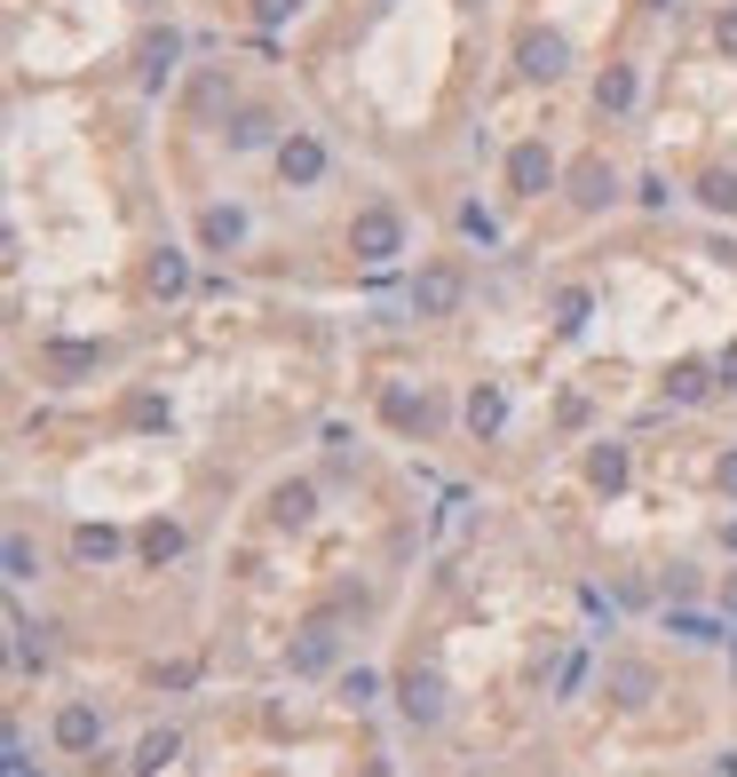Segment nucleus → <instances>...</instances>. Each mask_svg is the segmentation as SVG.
<instances>
[{
  "label": "nucleus",
  "instance_id": "nucleus-22",
  "mask_svg": "<svg viewBox=\"0 0 737 777\" xmlns=\"http://www.w3.org/2000/svg\"><path fill=\"white\" fill-rule=\"evenodd\" d=\"M666 627H675L682 643H722V627H714V619H698V612H666Z\"/></svg>",
  "mask_w": 737,
  "mask_h": 777
},
{
  "label": "nucleus",
  "instance_id": "nucleus-31",
  "mask_svg": "<svg viewBox=\"0 0 737 777\" xmlns=\"http://www.w3.org/2000/svg\"><path fill=\"white\" fill-rule=\"evenodd\" d=\"M722 612L737 619V571H729V580H722Z\"/></svg>",
  "mask_w": 737,
  "mask_h": 777
},
{
  "label": "nucleus",
  "instance_id": "nucleus-7",
  "mask_svg": "<svg viewBox=\"0 0 737 777\" xmlns=\"http://www.w3.org/2000/svg\"><path fill=\"white\" fill-rule=\"evenodd\" d=\"M548 183H555L548 144H516V151H508V191H516V198H540Z\"/></svg>",
  "mask_w": 737,
  "mask_h": 777
},
{
  "label": "nucleus",
  "instance_id": "nucleus-20",
  "mask_svg": "<svg viewBox=\"0 0 737 777\" xmlns=\"http://www.w3.org/2000/svg\"><path fill=\"white\" fill-rule=\"evenodd\" d=\"M230 144H239V151H262V144H270V112H239V127H230Z\"/></svg>",
  "mask_w": 737,
  "mask_h": 777
},
{
  "label": "nucleus",
  "instance_id": "nucleus-1",
  "mask_svg": "<svg viewBox=\"0 0 737 777\" xmlns=\"http://www.w3.org/2000/svg\"><path fill=\"white\" fill-rule=\"evenodd\" d=\"M286 666H293V674H333V666H342V627H333V619H310V627L293 635Z\"/></svg>",
  "mask_w": 737,
  "mask_h": 777
},
{
  "label": "nucleus",
  "instance_id": "nucleus-6",
  "mask_svg": "<svg viewBox=\"0 0 737 777\" xmlns=\"http://www.w3.org/2000/svg\"><path fill=\"white\" fill-rule=\"evenodd\" d=\"M602 683H611L619 706H650L658 698V666L650 659H611V666H602Z\"/></svg>",
  "mask_w": 737,
  "mask_h": 777
},
{
  "label": "nucleus",
  "instance_id": "nucleus-5",
  "mask_svg": "<svg viewBox=\"0 0 737 777\" xmlns=\"http://www.w3.org/2000/svg\"><path fill=\"white\" fill-rule=\"evenodd\" d=\"M413 310L421 318H452L460 310V270L452 262H437V270H421V278H413Z\"/></svg>",
  "mask_w": 737,
  "mask_h": 777
},
{
  "label": "nucleus",
  "instance_id": "nucleus-11",
  "mask_svg": "<svg viewBox=\"0 0 737 777\" xmlns=\"http://www.w3.org/2000/svg\"><path fill=\"white\" fill-rule=\"evenodd\" d=\"M198 239H207L215 254L239 247V239H246V215H239V207H207V215H198Z\"/></svg>",
  "mask_w": 737,
  "mask_h": 777
},
{
  "label": "nucleus",
  "instance_id": "nucleus-30",
  "mask_svg": "<svg viewBox=\"0 0 737 777\" xmlns=\"http://www.w3.org/2000/svg\"><path fill=\"white\" fill-rule=\"evenodd\" d=\"M293 9H301V0H262L254 16H262V24H278V16H293Z\"/></svg>",
  "mask_w": 737,
  "mask_h": 777
},
{
  "label": "nucleus",
  "instance_id": "nucleus-27",
  "mask_svg": "<svg viewBox=\"0 0 737 777\" xmlns=\"http://www.w3.org/2000/svg\"><path fill=\"white\" fill-rule=\"evenodd\" d=\"M381 413H389L396 429H413V421H421V404H413V389H389V397H381Z\"/></svg>",
  "mask_w": 737,
  "mask_h": 777
},
{
  "label": "nucleus",
  "instance_id": "nucleus-34",
  "mask_svg": "<svg viewBox=\"0 0 737 777\" xmlns=\"http://www.w3.org/2000/svg\"><path fill=\"white\" fill-rule=\"evenodd\" d=\"M729 659H737V643H729Z\"/></svg>",
  "mask_w": 737,
  "mask_h": 777
},
{
  "label": "nucleus",
  "instance_id": "nucleus-24",
  "mask_svg": "<svg viewBox=\"0 0 737 777\" xmlns=\"http://www.w3.org/2000/svg\"><path fill=\"white\" fill-rule=\"evenodd\" d=\"M555 325H563V333H579V325H587V294H579V286H563V294H555Z\"/></svg>",
  "mask_w": 737,
  "mask_h": 777
},
{
  "label": "nucleus",
  "instance_id": "nucleus-8",
  "mask_svg": "<svg viewBox=\"0 0 737 777\" xmlns=\"http://www.w3.org/2000/svg\"><path fill=\"white\" fill-rule=\"evenodd\" d=\"M611 198H619V175H611V159H579L572 167V207H611Z\"/></svg>",
  "mask_w": 737,
  "mask_h": 777
},
{
  "label": "nucleus",
  "instance_id": "nucleus-21",
  "mask_svg": "<svg viewBox=\"0 0 737 777\" xmlns=\"http://www.w3.org/2000/svg\"><path fill=\"white\" fill-rule=\"evenodd\" d=\"M151 286H159V294H183V286H191V262H183V254H159V262H151Z\"/></svg>",
  "mask_w": 737,
  "mask_h": 777
},
{
  "label": "nucleus",
  "instance_id": "nucleus-32",
  "mask_svg": "<svg viewBox=\"0 0 737 777\" xmlns=\"http://www.w3.org/2000/svg\"><path fill=\"white\" fill-rule=\"evenodd\" d=\"M722 41H729V48H737V9H729V16H722Z\"/></svg>",
  "mask_w": 737,
  "mask_h": 777
},
{
  "label": "nucleus",
  "instance_id": "nucleus-15",
  "mask_svg": "<svg viewBox=\"0 0 737 777\" xmlns=\"http://www.w3.org/2000/svg\"><path fill=\"white\" fill-rule=\"evenodd\" d=\"M175 754H183V738H175V730H151L143 746H136V769H143V777H159V769L175 762Z\"/></svg>",
  "mask_w": 737,
  "mask_h": 777
},
{
  "label": "nucleus",
  "instance_id": "nucleus-28",
  "mask_svg": "<svg viewBox=\"0 0 737 777\" xmlns=\"http://www.w3.org/2000/svg\"><path fill=\"white\" fill-rule=\"evenodd\" d=\"M32 571H41V556H32V539L16 532V539H9V580H32Z\"/></svg>",
  "mask_w": 737,
  "mask_h": 777
},
{
  "label": "nucleus",
  "instance_id": "nucleus-12",
  "mask_svg": "<svg viewBox=\"0 0 737 777\" xmlns=\"http://www.w3.org/2000/svg\"><path fill=\"white\" fill-rule=\"evenodd\" d=\"M499 421H508V389H499V381H484L476 397H468V429H476V436H492Z\"/></svg>",
  "mask_w": 737,
  "mask_h": 777
},
{
  "label": "nucleus",
  "instance_id": "nucleus-18",
  "mask_svg": "<svg viewBox=\"0 0 737 777\" xmlns=\"http://www.w3.org/2000/svg\"><path fill=\"white\" fill-rule=\"evenodd\" d=\"M587 477H595L602 492H619V484H626V453H619V445H595V460H587Z\"/></svg>",
  "mask_w": 737,
  "mask_h": 777
},
{
  "label": "nucleus",
  "instance_id": "nucleus-2",
  "mask_svg": "<svg viewBox=\"0 0 737 777\" xmlns=\"http://www.w3.org/2000/svg\"><path fill=\"white\" fill-rule=\"evenodd\" d=\"M349 247H357L365 262H389L396 247H405V222H396L389 207H357V222H349Z\"/></svg>",
  "mask_w": 737,
  "mask_h": 777
},
{
  "label": "nucleus",
  "instance_id": "nucleus-13",
  "mask_svg": "<svg viewBox=\"0 0 737 777\" xmlns=\"http://www.w3.org/2000/svg\"><path fill=\"white\" fill-rule=\"evenodd\" d=\"M270 516H278V524H310V516H318V492H310V484H278Z\"/></svg>",
  "mask_w": 737,
  "mask_h": 777
},
{
  "label": "nucleus",
  "instance_id": "nucleus-10",
  "mask_svg": "<svg viewBox=\"0 0 737 777\" xmlns=\"http://www.w3.org/2000/svg\"><path fill=\"white\" fill-rule=\"evenodd\" d=\"M278 175L286 183H318L325 175V144H318V135H286V144H278Z\"/></svg>",
  "mask_w": 737,
  "mask_h": 777
},
{
  "label": "nucleus",
  "instance_id": "nucleus-29",
  "mask_svg": "<svg viewBox=\"0 0 737 777\" xmlns=\"http://www.w3.org/2000/svg\"><path fill=\"white\" fill-rule=\"evenodd\" d=\"M675 397H682V404L706 397V365H682V374H675Z\"/></svg>",
  "mask_w": 737,
  "mask_h": 777
},
{
  "label": "nucleus",
  "instance_id": "nucleus-4",
  "mask_svg": "<svg viewBox=\"0 0 737 777\" xmlns=\"http://www.w3.org/2000/svg\"><path fill=\"white\" fill-rule=\"evenodd\" d=\"M396 706H405V722H445V683H437V674H428V666H413L405 674V683H396Z\"/></svg>",
  "mask_w": 737,
  "mask_h": 777
},
{
  "label": "nucleus",
  "instance_id": "nucleus-25",
  "mask_svg": "<svg viewBox=\"0 0 737 777\" xmlns=\"http://www.w3.org/2000/svg\"><path fill=\"white\" fill-rule=\"evenodd\" d=\"M143 556H151V563L183 556V532H175V524H151V532H143Z\"/></svg>",
  "mask_w": 737,
  "mask_h": 777
},
{
  "label": "nucleus",
  "instance_id": "nucleus-33",
  "mask_svg": "<svg viewBox=\"0 0 737 777\" xmlns=\"http://www.w3.org/2000/svg\"><path fill=\"white\" fill-rule=\"evenodd\" d=\"M722 484H729V492H737V453H729V460H722Z\"/></svg>",
  "mask_w": 737,
  "mask_h": 777
},
{
  "label": "nucleus",
  "instance_id": "nucleus-17",
  "mask_svg": "<svg viewBox=\"0 0 737 777\" xmlns=\"http://www.w3.org/2000/svg\"><path fill=\"white\" fill-rule=\"evenodd\" d=\"M175 56H183V41H175V32H159V41H151V48H143V80H151V88H159V80H166V72H175Z\"/></svg>",
  "mask_w": 737,
  "mask_h": 777
},
{
  "label": "nucleus",
  "instance_id": "nucleus-3",
  "mask_svg": "<svg viewBox=\"0 0 737 777\" xmlns=\"http://www.w3.org/2000/svg\"><path fill=\"white\" fill-rule=\"evenodd\" d=\"M56 746L64 754H95V746H104V706H88V698L56 706Z\"/></svg>",
  "mask_w": 737,
  "mask_h": 777
},
{
  "label": "nucleus",
  "instance_id": "nucleus-9",
  "mask_svg": "<svg viewBox=\"0 0 737 777\" xmlns=\"http://www.w3.org/2000/svg\"><path fill=\"white\" fill-rule=\"evenodd\" d=\"M516 72L523 80H555L563 72V41H555V32H523V41H516Z\"/></svg>",
  "mask_w": 737,
  "mask_h": 777
},
{
  "label": "nucleus",
  "instance_id": "nucleus-23",
  "mask_svg": "<svg viewBox=\"0 0 737 777\" xmlns=\"http://www.w3.org/2000/svg\"><path fill=\"white\" fill-rule=\"evenodd\" d=\"M342 698H349V706H373V698H381V674H373V666H349V674H342Z\"/></svg>",
  "mask_w": 737,
  "mask_h": 777
},
{
  "label": "nucleus",
  "instance_id": "nucleus-19",
  "mask_svg": "<svg viewBox=\"0 0 737 777\" xmlns=\"http://www.w3.org/2000/svg\"><path fill=\"white\" fill-rule=\"evenodd\" d=\"M72 548H80L88 563H112V556H119V532H112V524H80V539H72Z\"/></svg>",
  "mask_w": 737,
  "mask_h": 777
},
{
  "label": "nucleus",
  "instance_id": "nucleus-14",
  "mask_svg": "<svg viewBox=\"0 0 737 777\" xmlns=\"http://www.w3.org/2000/svg\"><path fill=\"white\" fill-rule=\"evenodd\" d=\"M698 198H706L714 215H737V175L729 167H706V175H698Z\"/></svg>",
  "mask_w": 737,
  "mask_h": 777
},
{
  "label": "nucleus",
  "instance_id": "nucleus-16",
  "mask_svg": "<svg viewBox=\"0 0 737 777\" xmlns=\"http://www.w3.org/2000/svg\"><path fill=\"white\" fill-rule=\"evenodd\" d=\"M595 104H602V112H626V104H634V72H626V64H611V72L595 80Z\"/></svg>",
  "mask_w": 737,
  "mask_h": 777
},
{
  "label": "nucleus",
  "instance_id": "nucleus-26",
  "mask_svg": "<svg viewBox=\"0 0 737 777\" xmlns=\"http://www.w3.org/2000/svg\"><path fill=\"white\" fill-rule=\"evenodd\" d=\"M48 365H56V374H88V365H95V350H80V342H56V350H48Z\"/></svg>",
  "mask_w": 737,
  "mask_h": 777
}]
</instances>
